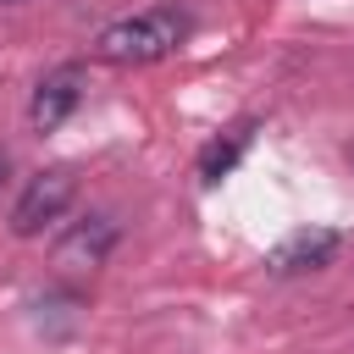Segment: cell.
<instances>
[{"mask_svg":"<svg viewBox=\"0 0 354 354\" xmlns=\"http://www.w3.org/2000/svg\"><path fill=\"white\" fill-rule=\"evenodd\" d=\"M77 105H83V61H61L39 77V88L28 100V122H33V133H55Z\"/></svg>","mask_w":354,"mask_h":354,"instance_id":"cell-3","label":"cell"},{"mask_svg":"<svg viewBox=\"0 0 354 354\" xmlns=\"http://www.w3.org/2000/svg\"><path fill=\"white\" fill-rule=\"evenodd\" d=\"M188 39H194V11L177 6V0H155V6L111 22L94 39V61H105V66H155V61L177 55Z\"/></svg>","mask_w":354,"mask_h":354,"instance_id":"cell-1","label":"cell"},{"mask_svg":"<svg viewBox=\"0 0 354 354\" xmlns=\"http://www.w3.org/2000/svg\"><path fill=\"white\" fill-rule=\"evenodd\" d=\"M6 177H11V149L0 144V188H6Z\"/></svg>","mask_w":354,"mask_h":354,"instance_id":"cell-7","label":"cell"},{"mask_svg":"<svg viewBox=\"0 0 354 354\" xmlns=\"http://www.w3.org/2000/svg\"><path fill=\"white\" fill-rule=\"evenodd\" d=\"M0 6H17V0H0Z\"/></svg>","mask_w":354,"mask_h":354,"instance_id":"cell-8","label":"cell"},{"mask_svg":"<svg viewBox=\"0 0 354 354\" xmlns=\"http://www.w3.org/2000/svg\"><path fill=\"white\" fill-rule=\"evenodd\" d=\"M254 133H260V122H254V116H238L232 127H221V133H216V138L199 149V160H194V177H199L205 188H210V183H221V177H227V171H232V166L249 155Z\"/></svg>","mask_w":354,"mask_h":354,"instance_id":"cell-6","label":"cell"},{"mask_svg":"<svg viewBox=\"0 0 354 354\" xmlns=\"http://www.w3.org/2000/svg\"><path fill=\"white\" fill-rule=\"evenodd\" d=\"M77 199V171L72 166H44L28 177V188L11 205V232L17 238H39L44 227H55L66 216V205Z\"/></svg>","mask_w":354,"mask_h":354,"instance_id":"cell-2","label":"cell"},{"mask_svg":"<svg viewBox=\"0 0 354 354\" xmlns=\"http://www.w3.org/2000/svg\"><path fill=\"white\" fill-rule=\"evenodd\" d=\"M337 232L332 227H299V232H288L271 254H266V271L271 277H304V271H321V266H332V254H337Z\"/></svg>","mask_w":354,"mask_h":354,"instance_id":"cell-4","label":"cell"},{"mask_svg":"<svg viewBox=\"0 0 354 354\" xmlns=\"http://www.w3.org/2000/svg\"><path fill=\"white\" fill-rule=\"evenodd\" d=\"M116 238H122V227H116V216H83L61 243H55V260L61 266H72V271H94V266H105V254L116 249Z\"/></svg>","mask_w":354,"mask_h":354,"instance_id":"cell-5","label":"cell"}]
</instances>
